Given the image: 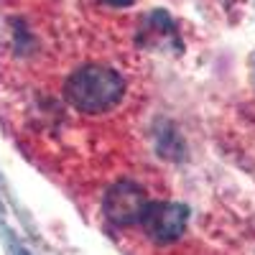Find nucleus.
Listing matches in <instances>:
<instances>
[{
	"label": "nucleus",
	"instance_id": "obj_2",
	"mask_svg": "<svg viewBox=\"0 0 255 255\" xmlns=\"http://www.w3.org/2000/svg\"><path fill=\"white\" fill-rule=\"evenodd\" d=\"M148 197L145 191L133 184V181H118L108 189L105 194V215L110 222L128 227V225H138L148 209Z\"/></svg>",
	"mask_w": 255,
	"mask_h": 255
},
{
	"label": "nucleus",
	"instance_id": "obj_3",
	"mask_svg": "<svg viewBox=\"0 0 255 255\" xmlns=\"http://www.w3.org/2000/svg\"><path fill=\"white\" fill-rule=\"evenodd\" d=\"M186 220H189L186 207L174 204V202H151L143 220H140V225L145 230V235L153 243L168 245V243H176L184 235Z\"/></svg>",
	"mask_w": 255,
	"mask_h": 255
},
{
	"label": "nucleus",
	"instance_id": "obj_1",
	"mask_svg": "<svg viewBox=\"0 0 255 255\" xmlns=\"http://www.w3.org/2000/svg\"><path fill=\"white\" fill-rule=\"evenodd\" d=\"M123 92H125V84L120 74L108 67H100V64L79 67L64 84V95H67L69 105L87 115L108 113L120 102Z\"/></svg>",
	"mask_w": 255,
	"mask_h": 255
},
{
	"label": "nucleus",
	"instance_id": "obj_4",
	"mask_svg": "<svg viewBox=\"0 0 255 255\" xmlns=\"http://www.w3.org/2000/svg\"><path fill=\"white\" fill-rule=\"evenodd\" d=\"M108 5H115V8H123V5H130L133 0H105Z\"/></svg>",
	"mask_w": 255,
	"mask_h": 255
}]
</instances>
